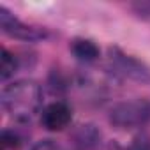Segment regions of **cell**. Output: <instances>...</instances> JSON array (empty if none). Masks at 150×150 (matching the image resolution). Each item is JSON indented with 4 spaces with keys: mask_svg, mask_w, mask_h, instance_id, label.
<instances>
[{
    "mask_svg": "<svg viewBox=\"0 0 150 150\" xmlns=\"http://www.w3.org/2000/svg\"><path fill=\"white\" fill-rule=\"evenodd\" d=\"M4 110L18 122L32 120L42 106V88L34 80H18L4 87L0 96Z\"/></svg>",
    "mask_w": 150,
    "mask_h": 150,
    "instance_id": "1",
    "label": "cell"
},
{
    "mask_svg": "<svg viewBox=\"0 0 150 150\" xmlns=\"http://www.w3.org/2000/svg\"><path fill=\"white\" fill-rule=\"evenodd\" d=\"M110 122L122 131L139 129L150 124V99L136 97L120 101L110 110Z\"/></svg>",
    "mask_w": 150,
    "mask_h": 150,
    "instance_id": "2",
    "label": "cell"
},
{
    "mask_svg": "<svg viewBox=\"0 0 150 150\" xmlns=\"http://www.w3.org/2000/svg\"><path fill=\"white\" fill-rule=\"evenodd\" d=\"M108 65L118 78L132 80L138 83H150V69L136 57L122 51L120 48H110Z\"/></svg>",
    "mask_w": 150,
    "mask_h": 150,
    "instance_id": "3",
    "label": "cell"
},
{
    "mask_svg": "<svg viewBox=\"0 0 150 150\" xmlns=\"http://www.w3.org/2000/svg\"><path fill=\"white\" fill-rule=\"evenodd\" d=\"M0 27H2V32L7 34L9 37L20 39V41H39L42 37H46L44 30H39L32 25L23 23L20 18H16L7 7H0Z\"/></svg>",
    "mask_w": 150,
    "mask_h": 150,
    "instance_id": "4",
    "label": "cell"
},
{
    "mask_svg": "<svg viewBox=\"0 0 150 150\" xmlns=\"http://www.w3.org/2000/svg\"><path fill=\"white\" fill-rule=\"evenodd\" d=\"M72 120V110L64 101L50 103L41 111V124L48 131H64Z\"/></svg>",
    "mask_w": 150,
    "mask_h": 150,
    "instance_id": "5",
    "label": "cell"
},
{
    "mask_svg": "<svg viewBox=\"0 0 150 150\" xmlns=\"http://www.w3.org/2000/svg\"><path fill=\"white\" fill-rule=\"evenodd\" d=\"M69 50L74 55V58L83 64H94L96 60H99V55H101L99 46L92 39H85V37L72 39L69 44Z\"/></svg>",
    "mask_w": 150,
    "mask_h": 150,
    "instance_id": "6",
    "label": "cell"
},
{
    "mask_svg": "<svg viewBox=\"0 0 150 150\" xmlns=\"http://www.w3.org/2000/svg\"><path fill=\"white\" fill-rule=\"evenodd\" d=\"M101 141V132L92 124L80 125L74 132V145L78 150H94Z\"/></svg>",
    "mask_w": 150,
    "mask_h": 150,
    "instance_id": "7",
    "label": "cell"
},
{
    "mask_svg": "<svg viewBox=\"0 0 150 150\" xmlns=\"http://www.w3.org/2000/svg\"><path fill=\"white\" fill-rule=\"evenodd\" d=\"M20 67V60L14 53H11L7 48H2V57H0V78L2 81H7Z\"/></svg>",
    "mask_w": 150,
    "mask_h": 150,
    "instance_id": "8",
    "label": "cell"
},
{
    "mask_svg": "<svg viewBox=\"0 0 150 150\" xmlns=\"http://www.w3.org/2000/svg\"><path fill=\"white\" fill-rule=\"evenodd\" d=\"M127 150H150V136H146V134L136 136L131 141V145H129Z\"/></svg>",
    "mask_w": 150,
    "mask_h": 150,
    "instance_id": "9",
    "label": "cell"
},
{
    "mask_svg": "<svg viewBox=\"0 0 150 150\" xmlns=\"http://www.w3.org/2000/svg\"><path fill=\"white\" fill-rule=\"evenodd\" d=\"M2 143H4V148H18L20 146V143H21V139H20V136L16 134V132H11V131H4V134H2Z\"/></svg>",
    "mask_w": 150,
    "mask_h": 150,
    "instance_id": "10",
    "label": "cell"
},
{
    "mask_svg": "<svg viewBox=\"0 0 150 150\" xmlns=\"http://www.w3.org/2000/svg\"><path fill=\"white\" fill-rule=\"evenodd\" d=\"M30 150H60V148H58V145H57L53 139H41V141H37Z\"/></svg>",
    "mask_w": 150,
    "mask_h": 150,
    "instance_id": "11",
    "label": "cell"
},
{
    "mask_svg": "<svg viewBox=\"0 0 150 150\" xmlns=\"http://www.w3.org/2000/svg\"><path fill=\"white\" fill-rule=\"evenodd\" d=\"M132 9L136 11L138 16L141 18H150V2H141V4H134Z\"/></svg>",
    "mask_w": 150,
    "mask_h": 150,
    "instance_id": "12",
    "label": "cell"
}]
</instances>
